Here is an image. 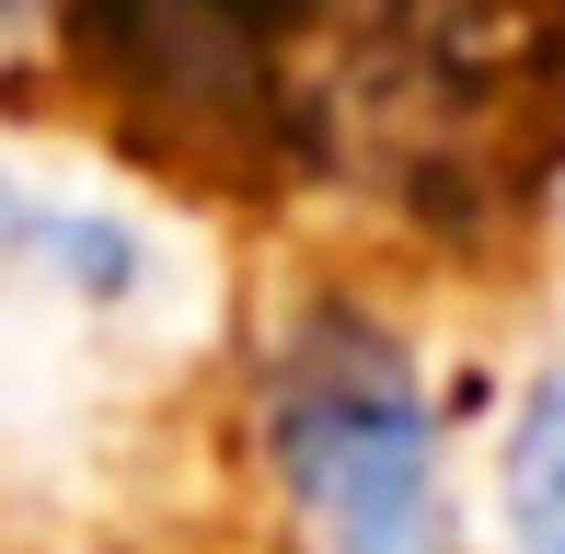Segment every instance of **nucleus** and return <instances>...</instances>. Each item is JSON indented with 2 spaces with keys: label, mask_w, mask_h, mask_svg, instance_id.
<instances>
[{
  "label": "nucleus",
  "mask_w": 565,
  "mask_h": 554,
  "mask_svg": "<svg viewBox=\"0 0 565 554\" xmlns=\"http://www.w3.org/2000/svg\"><path fill=\"white\" fill-rule=\"evenodd\" d=\"M266 473L323 554H450L439 405L370 300H300L266 335Z\"/></svg>",
  "instance_id": "3"
},
{
  "label": "nucleus",
  "mask_w": 565,
  "mask_h": 554,
  "mask_svg": "<svg viewBox=\"0 0 565 554\" xmlns=\"http://www.w3.org/2000/svg\"><path fill=\"white\" fill-rule=\"evenodd\" d=\"M323 23L335 0H58V58L162 185L277 196L323 173Z\"/></svg>",
  "instance_id": "2"
},
{
  "label": "nucleus",
  "mask_w": 565,
  "mask_h": 554,
  "mask_svg": "<svg viewBox=\"0 0 565 554\" xmlns=\"http://www.w3.org/2000/svg\"><path fill=\"white\" fill-rule=\"evenodd\" d=\"M323 173L473 255L565 185V0H370L323 82Z\"/></svg>",
  "instance_id": "1"
},
{
  "label": "nucleus",
  "mask_w": 565,
  "mask_h": 554,
  "mask_svg": "<svg viewBox=\"0 0 565 554\" xmlns=\"http://www.w3.org/2000/svg\"><path fill=\"white\" fill-rule=\"evenodd\" d=\"M497 497H508V543L520 554H565V370L520 405V427H508Z\"/></svg>",
  "instance_id": "4"
}]
</instances>
